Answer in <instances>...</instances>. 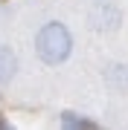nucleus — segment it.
<instances>
[{
  "instance_id": "f257e3e1",
  "label": "nucleus",
  "mask_w": 128,
  "mask_h": 130,
  "mask_svg": "<svg viewBox=\"0 0 128 130\" xmlns=\"http://www.w3.org/2000/svg\"><path fill=\"white\" fill-rule=\"evenodd\" d=\"M35 52H38V58L47 67L64 64V61L70 58V52H73V35H70V29H67L64 23H58V20L44 23L38 29V35H35Z\"/></svg>"
},
{
  "instance_id": "f03ea898",
  "label": "nucleus",
  "mask_w": 128,
  "mask_h": 130,
  "mask_svg": "<svg viewBox=\"0 0 128 130\" xmlns=\"http://www.w3.org/2000/svg\"><path fill=\"white\" fill-rule=\"evenodd\" d=\"M87 20H90V26H93L96 32H114V29L122 23V12H119L114 3H108V0H99V3L90 9Z\"/></svg>"
},
{
  "instance_id": "7ed1b4c3",
  "label": "nucleus",
  "mask_w": 128,
  "mask_h": 130,
  "mask_svg": "<svg viewBox=\"0 0 128 130\" xmlns=\"http://www.w3.org/2000/svg\"><path fill=\"white\" fill-rule=\"evenodd\" d=\"M105 84H108L111 90H128V64H119V61H114V64L105 67Z\"/></svg>"
},
{
  "instance_id": "20e7f679",
  "label": "nucleus",
  "mask_w": 128,
  "mask_h": 130,
  "mask_svg": "<svg viewBox=\"0 0 128 130\" xmlns=\"http://www.w3.org/2000/svg\"><path fill=\"white\" fill-rule=\"evenodd\" d=\"M15 72H18V55L9 49V46H0V87H6Z\"/></svg>"
},
{
  "instance_id": "39448f33",
  "label": "nucleus",
  "mask_w": 128,
  "mask_h": 130,
  "mask_svg": "<svg viewBox=\"0 0 128 130\" xmlns=\"http://www.w3.org/2000/svg\"><path fill=\"white\" fill-rule=\"evenodd\" d=\"M61 127H67V130H96L99 124H96L93 119H87V116H79V113H73V110H64L61 113Z\"/></svg>"
},
{
  "instance_id": "423d86ee",
  "label": "nucleus",
  "mask_w": 128,
  "mask_h": 130,
  "mask_svg": "<svg viewBox=\"0 0 128 130\" xmlns=\"http://www.w3.org/2000/svg\"><path fill=\"white\" fill-rule=\"evenodd\" d=\"M0 130H9V121H6L3 116H0Z\"/></svg>"
}]
</instances>
